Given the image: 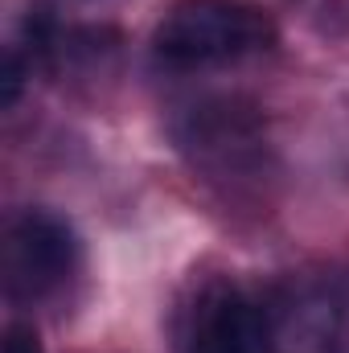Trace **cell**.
I'll return each mask as SVG.
<instances>
[{
	"mask_svg": "<svg viewBox=\"0 0 349 353\" xmlns=\"http://www.w3.org/2000/svg\"><path fill=\"white\" fill-rule=\"evenodd\" d=\"M271 41V25L247 0H177L157 25L152 50L173 70L226 66Z\"/></svg>",
	"mask_w": 349,
	"mask_h": 353,
	"instance_id": "1",
	"label": "cell"
},
{
	"mask_svg": "<svg viewBox=\"0 0 349 353\" xmlns=\"http://www.w3.org/2000/svg\"><path fill=\"white\" fill-rule=\"evenodd\" d=\"M79 259L74 230L46 210H29L8 230V279L25 296H41L58 288Z\"/></svg>",
	"mask_w": 349,
	"mask_h": 353,
	"instance_id": "2",
	"label": "cell"
},
{
	"mask_svg": "<svg viewBox=\"0 0 349 353\" xmlns=\"http://www.w3.org/2000/svg\"><path fill=\"white\" fill-rule=\"evenodd\" d=\"M189 353H271V333L263 312L243 292L218 288L197 312Z\"/></svg>",
	"mask_w": 349,
	"mask_h": 353,
	"instance_id": "3",
	"label": "cell"
},
{
	"mask_svg": "<svg viewBox=\"0 0 349 353\" xmlns=\"http://www.w3.org/2000/svg\"><path fill=\"white\" fill-rule=\"evenodd\" d=\"M21 83H25V66H21V58L8 50V58H4V94H0V103H4V107H12V103H17Z\"/></svg>",
	"mask_w": 349,
	"mask_h": 353,
	"instance_id": "4",
	"label": "cell"
},
{
	"mask_svg": "<svg viewBox=\"0 0 349 353\" xmlns=\"http://www.w3.org/2000/svg\"><path fill=\"white\" fill-rule=\"evenodd\" d=\"M4 353H41V341H37V333H33V329L12 325V329H8V337H4Z\"/></svg>",
	"mask_w": 349,
	"mask_h": 353,
	"instance_id": "5",
	"label": "cell"
}]
</instances>
